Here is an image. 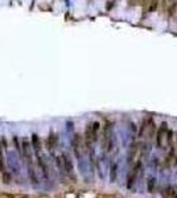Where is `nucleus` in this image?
Segmentation results:
<instances>
[{
  "mask_svg": "<svg viewBox=\"0 0 177 198\" xmlns=\"http://www.w3.org/2000/svg\"><path fill=\"white\" fill-rule=\"evenodd\" d=\"M116 172H118V165L114 164L111 167V169H110V180H111V182L116 181Z\"/></svg>",
  "mask_w": 177,
  "mask_h": 198,
  "instance_id": "obj_13",
  "label": "nucleus"
},
{
  "mask_svg": "<svg viewBox=\"0 0 177 198\" xmlns=\"http://www.w3.org/2000/svg\"><path fill=\"white\" fill-rule=\"evenodd\" d=\"M61 157H62V163H63V170H65L68 174L73 176V163H72V160H70V157H69L68 155H65V153H63Z\"/></svg>",
  "mask_w": 177,
  "mask_h": 198,
  "instance_id": "obj_3",
  "label": "nucleus"
},
{
  "mask_svg": "<svg viewBox=\"0 0 177 198\" xmlns=\"http://www.w3.org/2000/svg\"><path fill=\"white\" fill-rule=\"evenodd\" d=\"M99 127H100V124L98 123V122H95V123L91 124V131H93V136H94V141H97V139H98V132H99Z\"/></svg>",
  "mask_w": 177,
  "mask_h": 198,
  "instance_id": "obj_12",
  "label": "nucleus"
},
{
  "mask_svg": "<svg viewBox=\"0 0 177 198\" xmlns=\"http://www.w3.org/2000/svg\"><path fill=\"white\" fill-rule=\"evenodd\" d=\"M32 147L36 153H40L41 151V143H40V139H38L37 135H33L32 136Z\"/></svg>",
  "mask_w": 177,
  "mask_h": 198,
  "instance_id": "obj_7",
  "label": "nucleus"
},
{
  "mask_svg": "<svg viewBox=\"0 0 177 198\" xmlns=\"http://www.w3.org/2000/svg\"><path fill=\"white\" fill-rule=\"evenodd\" d=\"M167 136H168V124L161 123V126L159 127L157 133H156V145H157V148H163V147L165 145Z\"/></svg>",
  "mask_w": 177,
  "mask_h": 198,
  "instance_id": "obj_1",
  "label": "nucleus"
},
{
  "mask_svg": "<svg viewBox=\"0 0 177 198\" xmlns=\"http://www.w3.org/2000/svg\"><path fill=\"white\" fill-rule=\"evenodd\" d=\"M23 156L25 157V161L28 163V165H32L33 160H32V152H31V145L28 141H23Z\"/></svg>",
  "mask_w": 177,
  "mask_h": 198,
  "instance_id": "obj_2",
  "label": "nucleus"
},
{
  "mask_svg": "<svg viewBox=\"0 0 177 198\" xmlns=\"http://www.w3.org/2000/svg\"><path fill=\"white\" fill-rule=\"evenodd\" d=\"M3 197H7V198H16V195H13V194H7V193H4Z\"/></svg>",
  "mask_w": 177,
  "mask_h": 198,
  "instance_id": "obj_16",
  "label": "nucleus"
},
{
  "mask_svg": "<svg viewBox=\"0 0 177 198\" xmlns=\"http://www.w3.org/2000/svg\"><path fill=\"white\" fill-rule=\"evenodd\" d=\"M0 172L3 173L4 172V161H3V158L0 157Z\"/></svg>",
  "mask_w": 177,
  "mask_h": 198,
  "instance_id": "obj_15",
  "label": "nucleus"
},
{
  "mask_svg": "<svg viewBox=\"0 0 177 198\" xmlns=\"http://www.w3.org/2000/svg\"><path fill=\"white\" fill-rule=\"evenodd\" d=\"M36 161H37V165H38V168L41 169V172H43L44 177H48V167H46V164H45V161H44V158L40 156V153H37V155H36Z\"/></svg>",
  "mask_w": 177,
  "mask_h": 198,
  "instance_id": "obj_4",
  "label": "nucleus"
},
{
  "mask_svg": "<svg viewBox=\"0 0 177 198\" xmlns=\"http://www.w3.org/2000/svg\"><path fill=\"white\" fill-rule=\"evenodd\" d=\"M155 185H156V178H155V177H149L148 181H147V190H148L149 193H153Z\"/></svg>",
  "mask_w": 177,
  "mask_h": 198,
  "instance_id": "obj_10",
  "label": "nucleus"
},
{
  "mask_svg": "<svg viewBox=\"0 0 177 198\" xmlns=\"http://www.w3.org/2000/svg\"><path fill=\"white\" fill-rule=\"evenodd\" d=\"M159 4H160V0H151L148 3V6H147V12H155L157 9V7H159Z\"/></svg>",
  "mask_w": 177,
  "mask_h": 198,
  "instance_id": "obj_8",
  "label": "nucleus"
},
{
  "mask_svg": "<svg viewBox=\"0 0 177 198\" xmlns=\"http://www.w3.org/2000/svg\"><path fill=\"white\" fill-rule=\"evenodd\" d=\"M176 139H177V138H176Z\"/></svg>",
  "mask_w": 177,
  "mask_h": 198,
  "instance_id": "obj_19",
  "label": "nucleus"
},
{
  "mask_svg": "<svg viewBox=\"0 0 177 198\" xmlns=\"http://www.w3.org/2000/svg\"><path fill=\"white\" fill-rule=\"evenodd\" d=\"M161 195H163V198H177L176 190H174L172 186L165 188V189L161 192Z\"/></svg>",
  "mask_w": 177,
  "mask_h": 198,
  "instance_id": "obj_6",
  "label": "nucleus"
},
{
  "mask_svg": "<svg viewBox=\"0 0 177 198\" xmlns=\"http://www.w3.org/2000/svg\"><path fill=\"white\" fill-rule=\"evenodd\" d=\"M57 141H58L57 135H56L53 131H50V133H49V138H48V148H49V151H52L56 145H57Z\"/></svg>",
  "mask_w": 177,
  "mask_h": 198,
  "instance_id": "obj_5",
  "label": "nucleus"
},
{
  "mask_svg": "<svg viewBox=\"0 0 177 198\" xmlns=\"http://www.w3.org/2000/svg\"><path fill=\"white\" fill-rule=\"evenodd\" d=\"M1 181H3V184L6 185H9L12 181V176L9 172H7V170H4L3 172V176H1Z\"/></svg>",
  "mask_w": 177,
  "mask_h": 198,
  "instance_id": "obj_11",
  "label": "nucleus"
},
{
  "mask_svg": "<svg viewBox=\"0 0 177 198\" xmlns=\"http://www.w3.org/2000/svg\"><path fill=\"white\" fill-rule=\"evenodd\" d=\"M0 157H1V147H0Z\"/></svg>",
  "mask_w": 177,
  "mask_h": 198,
  "instance_id": "obj_17",
  "label": "nucleus"
},
{
  "mask_svg": "<svg viewBox=\"0 0 177 198\" xmlns=\"http://www.w3.org/2000/svg\"><path fill=\"white\" fill-rule=\"evenodd\" d=\"M21 198H29V197H28V195H24V197H21Z\"/></svg>",
  "mask_w": 177,
  "mask_h": 198,
  "instance_id": "obj_18",
  "label": "nucleus"
},
{
  "mask_svg": "<svg viewBox=\"0 0 177 198\" xmlns=\"http://www.w3.org/2000/svg\"><path fill=\"white\" fill-rule=\"evenodd\" d=\"M163 7L164 9L171 12V9H173L176 7V0H163Z\"/></svg>",
  "mask_w": 177,
  "mask_h": 198,
  "instance_id": "obj_9",
  "label": "nucleus"
},
{
  "mask_svg": "<svg viewBox=\"0 0 177 198\" xmlns=\"http://www.w3.org/2000/svg\"><path fill=\"white\" fill-rule=\"evenodd\" d=\"M28 173H29V177H31L32 182H37V177H36V173H34L33 165H28Z\"/></svg>",
  "mask_w": 177,
  "mask_h": 198,
  "instance_id": "obj_14",
  "label": "nucleus"
}]
</instances>
